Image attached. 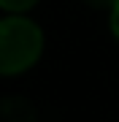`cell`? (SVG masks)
Instances as JSON below:
<instances>
[{
    "label": "cell",
    "mask_w": 119,
    "mask_h": 122,
    "mask_svg": "<svg viewBox=\"0 0 119 122\" xmlns=\"http://www.w3.org/2000/svg\"><path fill=\"white\" fill-rule=\"evenodd\" d=\"M43 52V33L27 16L0 19V73L14 76L33 68Z\"/></svg>",
    "instance_id": "obj_1"
},
{
    "label": "cell",
    "mask_w": 119,
    "mask_h": 122,
    "mask_svg": "<svg viewBox=\"0 0 119 122\" xmlns=\"http://www.w3.org/2000/svg\"><path fill=\"white\" fill-rule=\"evenodd\" d=\"M38 0H0V8H5V11H14V14H22L27 8H33Z\"/></svg>",
    "instance_id": "obj_2"
},
{
    "label": "cell",
    "mask_w": 119,
    "mask_h": 122,
    "mask_svg": "<svg viewBox=\"0 0 119 122\" xmlns=\"http://www.w3.org/2000/svg\"><path fill=\"white\" fill-rule=\"evenodd\" d=\"M111 33H114V38L119 41V3L111 8Z\"/></svg>",
    "instance_id": "obj_3"
},
{
    "label": "cell",
    "mask_w": 119,
    "mask_h": 122,
    "mask_svg": "<svg viewBox=\"0 0 119 122\" xmlns=\"http://www.w3.org/2000/svg\"><path fill=\"white\" fill-rule=\"evenodd\" d=\"M89 5H95V8H114L119 0H87Z\"/></svg>",
    "instance_id": "obj_4"
}]
</instances>
